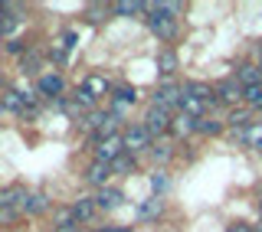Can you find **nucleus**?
Listing matches in <instances>:
<instances>
[{"mask_svg": "<svg viewBox=\"0 0 262 232\" xmlns=\"http://www.w3.org/2000/svg\"><path fill=\"white\" fill-rule=\"evenodd\" d=\"M121 154H125V137H118V134L102 137V141H98V147H95V160L98 164H115Z\"/></svg>", "mask_w": 262, "mask_h": 232, "instance_id": "f257e3e1", "label": "nucleus"}, {"mask_svg": "<svg viewBox=\"0 0 262 232\" xmlns=\"http://www.w3.org/2000/svg\"><path fill=\"white\" fill-rule=\"evenodd\" d=\"M147 27H151V33H154V36H161V39H174L177 36V20L170 13L151 10V16H147Z\"/></svg>", "mask_w": 262, "mask_h": 232, "instance_id": "f03ea898", "label": "nucleus"}, {"mask_svg": "<svg viewBox=\"0 0 262 232\" xmlns=\"http://www.w3.org/2000/svg\"><path fill=\"white\" fill-rule=\"evenodd\" d=\"M180 98H184V92H180L174 82H164L158 92H154V108H164V111L180 108Z\"/></svg>", "mask_w": 262, "mask_h": 232, "instance_id": "7ed1b4c3", "label": "nucleus"}, {"mask_svg": "<svg viewBox=\"0 0 262 232\" xmlns=\"http://www.w3.org/2000/svg\"><path fill=\"white\" fill-rule=\"evenodd\" d=\"M147 147H151V134H147L144 124H135V128L125 131V151L141 154V151H147Z\"/></svg>", "mask_w": 262, "mask_h": 232, "instance_id": "20e7f679", "label": "nucleus"}, {"mask_svg": "<svg viewBox=\"0 0 262 232\" xmlns=\"http://www.w3.org/2000/svg\"><path fill=\"white\" fill-rule=\"evenodd\" d=\"M170 121H174V118H170V111H164V108H154V105H151V111H147L144 114V128H147V134H164V131H170Z\"/></svg>", "mask_w": 262, "mask_h": 232, "instance_id": "39448f33", "label": "nucleus"}, {"mask_svg": "<svg viewBox=\"0 0 262 232\" xmlns=\"http://www.w3.org/2000/svg\"><path fill=\"white\" fill-rule=\"evenodd\" d=\"M216 98H220V102H226V105H239L243 98H246V88L236 79H229V82H223V85L216 88Z\"/></svg>", "mask_w": 262, "mask_h": 232, "instance_id": "423d86ee", "label": "nucleus"}, {"mask_svg": "<svg viewBox=\"0 0 262 232\" xmlns=\"http://www.w3.org/2000/svg\"><path fill=\"white\" fill-rule=\"evenodd\" d=\"M121 203H125V193H121V190H115V187H102V190H98V196H95V206H98V210H118Z\"/></svg>", "mask_w": 262, "mask_h": 232, "instance_id": "0eeeda50", "label": "nucleus"}, {"mask_svg": "<svg viewBox=\"0 0 262 232\" xmlns=\"http://www.w3.org/2000/svg\"><path fill=\"white\" fill-rule=\"evenodd\" d=\"M236 137H239L243 144H249L252 151H262V121H252L249 128L236 131Z\"/></svg>", "mask_w": 262, "mask_h": 232, "instance_id": "6e6552de", "label": "nucleus"}, {"mask_svg": "<svg viewBox=\"0 0 262 232\" xmlns=\"http://www.w3.org/2000/svg\"><path fill=\"white\" fill-rule=\"evenodd\" d=\"M236 82H239L243 88H256V85H262V69L259 65H243V69L236 72Z\"/></svg>", "mask_w": 262, "mask_h": 232, "instance_id": "1a4fd4ad", "label": "nucleus"}, {"mask_svg": "<svg viewBox=\"0 0 262 232\" xmlns=\"http://www.w3.org/2000/svg\"><path fill=\"white\" fill-rule=\"evenodd\" d=\"M108 177H112V164H92V167H89L85 170V180H89V183H95V187H105V183H108Z\"/></svg>", "mask_w": 262, "mask_h": 232, "instance_id": "9d476101", "label": "nucleus"}, {"mask_svg": "<svg viewBox=\"0 0 262 232\" xmlns=\"http://www.w3.org/2000/svg\"><path fill=\"white\" fill-rule=\"evenodd\" d=\"M164 213V200L161 196H151V200H144L141 206H138V219H158Z\"/></svg>", "mask_w": 262, "mask_h": 232, "instance_id": "9b49d317", "label": "nucleus"}, {"mask_svg": "<svg viewBox=\"0 0 262 232\" xmlns=\"http://www.w3.org/2000/svg\"><path fill=\"white\" fill-rule=\"evenodd\" d=\"M170 131H174L177 137H187L190 131H196V118H190V114H184V111H180L177 118L170 121Z\"/></svg>", "mask_w": 262, "mask_h": 232, "instance_id": "f8f14e48", "label": "nucleus"}, {"mask_svg": "<svg viewBox=\"0 0 262 232\" xmlns=\"http://www.w3.org/2000/svg\"><path fill=\"white\" fill-rule=\"evenodd\" d=\"M62 92H66L62 76H43L39 79V95H62Z\"/></svg>", "mask_w": 262, "mask_h": 232, "instance_id": "ddd939ff", "label": "nucleus"}, {"mask_svg": "<svg viewBox=\"0 0 262 232\" xmlns=\"http://www.w3.org/2000/svg\"><path fill=\"white\" fill-rule=\"evenodd\" d=\"M82 92H85L89 98H98V95L108 92V82H105L102 76H89L85 82H82Z\"/></svg>", "mask_w": 262, "mask_h": 232, "instance_id": "4468645a", "label": "nucleus"}, {"mask_svg": "<svg viewBox=\"0 0 262 232\" xmlns=\"http://www.w3.org/2000/svg\"><path fill=\"white\" fill-rule=\"evenodd\" d=\"M203 105H207V102L193 98L190 92H184V98H180V111H184V114H190V118H196V121H200V114H203Z\"/></svg>", "mask_w": 262, "mask_h": 232, "instance_id": "2eb2a0df", "label": "nucleus"}, {"mask_svg": "<svg viewBox=\"0 0 262 232\" xmlns=\"http://www.w3.org/2000/svg\"><path fill=\"white\" fill-rule=\"evenodd\" d=\"M20 213H43L46 210V196H39V193H27L20 200V206H16Z\"/></svg>", "mask_w": 262, "mask_h": 232, "instance_id": "dca6fc26", "label": "nucleus"}, {"mask_svg": "<svg viewBox=\"0 0 262 232\" xmlns=\"http://www.w3.org/2000/svg\"><path fill=\"white\" fill-rule=\"evenodd\" d=\"M0 102H4V108H10V111H27V102H23V95L16 92V88L0 92Z\"/></svg>", "mask_w": 262, "mask_h": 232, "instance_id": "f3484780", "label": "nucleus"}, {"mask_svg": "<svg viewBox=\"0 0 262 232\" xmlns=\"http://www.w3.org/2000/svg\"><path fill=\"white\" fill-rule=\"evenodd\" d=\"M147 10V4H141V0H118L115 4V13H121V16H135V13H144Z\"/></svg>", "mask_w": 262, "mask_h": 232, "instance_id": "a211bd4d", "label": "nucleus"}, {"mask_svg": "<svg viewBox=\"0 0 262 232\" xmlns=\"http://www.w3.org/2000/svg\"><path fill=\"white\" fill-rule=\"evenodd\" d=\"M95 210H98L95 200H79L76 206H72V216H76V219H92Z\"/></svg>", "mask_w": 262, "mask_h": 232, "instance_id": "6ab92c4d", "label": "nucleus"}, {"mask_svg": "<svg viewBox=\"0 0 262 232\" xmlns=\"http://www.w3.org/2000/svg\"><path fill=\"white\" fill-rule=\"evenodd\" d=\"M184 92H190L193 98H200V102H213V95H216L210 85H203V82H193V85H187V88H184Z\"/></svg>", "mask_w": 262, "mask_h": 232, "instance_id": "aec40b11", "label": "nucleus"}, {"mask_svg": "<svg viewBox=\"0 0 262 232\" xmlns=\"http://www.w3.org/2000/svg\"><path fill=\"white\" fill-rule=\"evenodd\" d=\"M158 69L164 72V76H170V72H174V69H177V56H174V53H170V49H164V53L158 56Z\"/></svg>", "mask_w": 262, "mask_h": 232, "instance_id": "412c9836", "label": "nucleus"}, {"mask_svg": "<svg viewBox=\"0 0 262 232\" xmlns=\"http://www.w3.org/2000/svg\"><path fill=\"white\" fill-rule=\"evenodd\" d=\"M135 98H138V92H135V88H118V92H115V105H118V108H125V105H131V102H135Z\"/></svg>", "mask_w": 262, "mask_h": 232, "instance_id": "4be33fe9", "label": "nucleus"}, {"mask_svg": "<svg viewBox=\"0 0 262 232\" xmlns=\"http://www.w3.org/2000/svg\"><path fill=\"white\" fill-rule=\"evenodd\" d=\"M167 187H170V180L164 177L161 170H158V173H151V190H154V196H161V193H164Z\"/></svg>", "mask_w": 262, "mask_h": 232, "instance_id": "5701e85b", "label": "nucleus"}, {"mask_svg": "<svg viewBox=\"0 0 262 232\" xmlns=\"http://www.w3.org/2000/svg\"><path fill=\"white\" fill-rule=\"evenodd\" d=\"M196 131H203V134H220V131H223V124H220V121H207V118H200V121H196Z\"/></svg>", "mask_w": 262, "mask_h": 232, "instance_id": "b1692460", "label": "nucleus"}, {"mask_svg": "<svg viewBox=\"0 0 262 232\" xmlns=\"http://www.w3.org/2000/svg\"><path fill=\"white\" fill-rule=\"evenodd\" d=\"M229 124H233V128L236 131H243V128H249V114H246V111H233V114H229Z\"/></svg>", "mask_w": 262, "mask_h": 232, "instance_id": "393cba45", "label": "nucleus"}, {"mask_svg": "<svg viewBox=\"0 0 262 232\" xmlns=\"http://www.w3.org/2000/svg\"><path fill=\"white\" fill-rule=\"evenodd\" d=\"M108 121V114H102V111H92L85 118V128H92V131H102V124Z\"/></svg>", "mask_w": 262, "mask_h": 232, "instance_id": "a878e982", "label": "nucleus"}, {"mask_svg": "<svg viewBox=\"0 0 262 232\" xmlns=\"http://www.w3.org/2000/svg\"><path fill=\"white\" fill-rule=\"evenodd\" d=\"M131 167H135V157H128V154H121V157H118V160H115V164H112V173H115V170H118V173H125V170H131Z\"/></svg>", "mask_w": 262, "mask_h": 232, "instance_id": "bb28decb", "label": "nucleus"}, {"mask_svg": "<svg viewBox=\"0 0 262 232\" xmlns=\"http://www.w3.org/2000/svg\"><path fill=\"white\" fill-rule=\"evenodd\" d=\"M246 102H249L252 108H262V85H256V88H246Z\"/></svg>", "mask_w": 262, "mask_h": 232, "instance_id": "cd10ccee", "label": "nucleus"}, {"mask_svg": "<svg viewBox=\"0 0 262 232\" xmlns=\"http://www.w3.org/2000/svg\"><path fill=\"white\" fill-rule=\"evenodd\" d=\"M16 27H20V20H16V16H0V33H7V36H10Z\"/></svg>", "mask_w": 262, "mask_h": 232, "instance_id": "c85d7f7f", "label": "nucleus"}, {"mask_svg": "<svg viewBox=\"0 0 262 232\" xmlns=\"http://www.w3.org/2000/svg\"><path fill=\"white\" fill-rule=\"evenodd\" d=\"M151 154H154V160H158V164L170 160V147H167V144H158V147H151Z\"/></svg>", "mask_w": 262, "mask_h": 232, "instance_id": "c756f323", "label": "nucleus"}, {"mask_svg": "<svg viewBox=\"0 0 262 232\" xmlns=\"http://www.w3.org/2000/svg\"><path fill=\"white\" fill-rule=\"evenodd\" d=\"M16 216V210H13V206H4V210H0V219H4V222H10Z\"/></svg>", "mask_w": 262, "mask_h": 232, "instance_id": "7c9ffc66", "label": "nucleus"}, {"mask_svg": "<svg viewBox=\"0 0 262 232\" xmlns=\"http://www.w3.org/2000/svg\"><path fill=\"white\" fill-rule=\"evenodd\" d=\"M229 232H256V229L246 226V222H233V226H229Z\"/></svg>", "mask_w": 262, "mask_h": 232, "instance_id": "2f4dec72", "label": "nucleus"}, {"mask_svg": "<svg viewBox=\"0 0 262 232\" xmlns=\"http://www.w3.org/2000/svg\"><path fill=\"white\" fill-rule=\"evenodd\" d=\"M56 232H76V229H72V226H69V229H56Z\"/></svg>", "mask_w": 262, "mask_h": 232, "instance_id": "473e14b6", "label": "nucleus"}, {"mask_svg": "<svg viewBox=\"0 0 262 232\" xmlns=\"http://www.w3.org/2000/svg\"><path fill=\"white\" fill-rule=\"evenodd\" d=\"M259 69H262V46H259Z\"/></svg>", "mask_w": 262, "mask_h": 232, "instance_id": "72a5a7b5", "label": "nucleus"}, {"mask_svg": "<svg viewBox=\"0 0 262 232\" xmlns=\"http://www.w3.org/2000/svg\"><path fill=\"white\" fill-rule=\"evenodd\" d=\"M256 232H262V222H259V226H256Z\"/></svg>", "mask_w": 262, "mask_h": 232, "instance_id": "f704fd0d", "label": "nucleus"}, {"mask_svg": "<svg viewBox=\"0 0 262 232\" xmlns=\"http://www.w3.org/2000/svg\"><path fill=\"white\" fill-rule=\"evenodd\" d=\"M0 13H4V4H0Z\"/></svg>", "mask_w": 262, "mask_h": 232, "instance_id": "c9c22d12", "label": "nucleus"}, {"mask_svg": "<svg viewBox=\"0 0 262 232\" xmlns=\"http://www.w3.org/2000/svg\"><path fill=\"white\" fill-rule=\"evenodd\" d=\"M0 111H4V102H0Z\"/></svg>", "mask_w": 262, "mask_h": 232, "instance_id": "e433bc0d", "label": "nucleus"}, {"mask_svg": "<svg viewBox=\"0 0 262 232\" xmlns=\"http://www.w3.org/2000/svg\"><path fill=\"white\" fill-rule=\"evenodd\" d=\"M259 210H262V206H259Z\"/></svg>", "mask_w": 262, "mask_h": 232, "instance_id": "4c0bfd02", "label": "nucleus"}]
</instances>
